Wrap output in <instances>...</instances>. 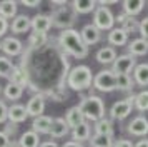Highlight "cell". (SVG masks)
Returning a JSON list of instances; mask_svg holds the SVG:
<instances>
[{
  "mask_svg": "<svg viewBox=\"0 0 148 147\" xmlns=\"http://www.w3.org/2000/svg\"><path fill=\"white\" fill-rule=\"evenodd\" d=\"M135 147H148V139H140L135 144Z\"/></svg>",
  "mask_w": 148,
  "mask_h": 147,
  "instance_id": "47",
  "label": "cell"
},
{
  "mask_svg": "<svg viewBox=\"0 0 148 147\" xmlns=\"http://www.w3.org/2000/svg\"><path fill=\"white\" fill-rule=\"evenodd\" d=\"M50 17H52V24H53V27L62 28V30L73 28L75 22H77V13H75V10L72 8V5L53 7V12H52Z\"/></svg>",
  "mask_w": 148,
  "mask_h": 147,
  "instance_id": "5",
  "label": "cell"
},
{
  "mask_svg": "<svg viewBox=\"0 0 148 147\" xmlns=\"http://www.w3.org/2000/svg\"><path fill=\"white\" fill-rule=\"evenodd\" d=\"M17 3L15 0H2L0 2V17L3 19H12V17H17Z\"/></svg>",
  "mask_w": 148,
  "mask_h": 147,
  "instance_id": "30",
  "label": "cell"
},
{
  "mask_svg": "<svg viewBox=\"0 0 148 147\" xmlns=\"http://www.w3.org/2000/svg\"><path fill=\"white\" fill-rule=\"evenodd\" d=\"M113 147H135V144L130 139H118L115 140Z\"/></svg>",
  "mask_w": 148,
  "mask_h": 147,
  "instance_id": "40",
  "label": "cell"
},
{
  "mask_svg": "<svg viewBox=\"0 0 148 147\" xmlns=\"http://www.w3.org/2000/svg\"><path fill=\"white\" fill-rule=\"evenodd\" d=\"M0 50L5 53V57H18L23 53L25 47H23V42L17 37H5L0 42Z\"/></svg>",
  "mask_w": 148,
  "mask_h": 147,
  "instance_id": "10",
  "label": "cell"
},
{
  "mask_svg": "<svg viewBox=\"0 0 148 147\" xmlns=\"http://www.w3.org/2000/svg\"><path fill=\"white\" fill-rule=\"evenodd\" d=\"M93 89L100 92H113L116 90V75L110 69L108 70H100L93 79Z\"/></svg>",
  "mask_w": 148,
  "mask_h": 147,
  "instance_id": "8",
  "label": "cell"
},
{
  "mask_svg": "<svg viewBox=\"0 0 148 147\" xmlns=\"http://www.w3.org/2000/svg\"><path fill=\"white\" fill-rule=\"evenodd\" d=\"M48 42H50L48 33H40V32H30L28 40H27V44L32 47H42L45 44H48Z\"/></svg>",
  "mask_w": 148,
  "mask_h": 147,
  "instance_id": "35",
  "label": "cell"
},
{
  "mask_svg": "<svg viewBox=\"0 0 148 147\" xmlns=\"http://www.w3.org/2000/svg\"><path fill=\"white\" fill-rule=\"evenodd\" d=\"M127 130H128V134L133 135V137H143V135H147L148 134V119L145 115L135 117V119H132L128 122Z\"/></svg>",
  "mask_w": 148,
  "mask_h": 147,
  "instance_id": "11",
  "label": "cell"
},
{
  "mask_svg": "<svg viewBox=\"0 0 148 147\" xmlns=\"http://www.w3.org/2000/svg\"><path fill=\"white\" fill-rule=\"evenodd\" d=\"M115 22H116V17H115L112 10L108 8V7H103V5H98L97 7V10L93 12V24L98 30H112L115 28Z\"/></svg>",
  "mask_w": 148,
  "mask_h": 147,
  "instance_id": "6",
  "label": "cell"
},
{
  "mask_svg": "<svg viewBox=\"0 0 148 147\" xmlns=\"http://www.w3.org/2000/svg\"><path fill=\"white\" fill-rule=\"evenodd\" d=\"M40 147H60L55 140H45V142H42Z\"/></svg>",
  "mask_w": 148,
  "mask_h": 147,
  "instance_id": "46",
  "label": "cell"
},
{
  "mask_svg": "<svg viewBox=\"0 0 148 147\" xmlns=\"http://www.w3.org/2000/svg\"><path fill=\"white\" fill-rule=\"evenodd\" d=\"M138 32L141 33V39L148 40V17L140 20V28H138Z\"/></svg>",
  "mask_w": 148,
  "mask_h": 147,
  "instance_id": "39",
  "label": "cell"
},
{
  "mask_svg": "<svg viewBox=\"0 0 148 147\" xmlns=\"http://www.w3.org/2000/svg\"><path fill=\"white\" fill-rule=\"evenodd\" d=\"M133 99L135 95H128L127 99H121V100H116L113 105L110 107V119L112 120H125L132 114V110L135 109L133 105Z\"/></svg>",
  "mask_w": 148,
  "mask_h": 147,
  "instance_id": "7",
  "label": "cell"
},
{
  "mask_svg": "<svg viewBox=\"0 0 148 147\" xmlns=\"http://www.w3.org/2000/svg\"><path fill=\"white\" fill-rule=\"evenodd\" d=\"M80 110L85 115V120L87 122H98V120L105 119V114H107V109H105V102L101 97L98 95H87L83 97L82 102L78 104Z\"/></svg>",
  "mask_w": 148,
  "mask_h": 147,
  "instance_id": "4",
  "label": "cell"
},
{
  "mask_svg": "<svg viewBox=\"0 0 148 147\" xmlns=\"http://www.w3.org/2000/svg\"><path fill=\"white\" fill-rule=\"evenodd\" d=\"M18 65L27 74L28 90L42 94L53 102H65L68 99L67 77L72 67L57 39H50L42 47L27 45Z\"/></svg>",
  "mask_w": 148,
  "mask_h": 147,
  "instance_id": "1",
  "label": "cell"
},
{
  "mask_svg": "<svg viewBox=\"0 0 148 147\" xmlns=\"http://www.w3.org/2000/svg\"><path fill=\"white\" fill-rule=\"evenodd\" d=\"M95 75L92 74V69L87 65L72 67V70L67 77V87L75 92H83L93 85Z\"/></svg>",
  "mask_w": 148,
  "mask_h": 147,
  "instance_id": "3",
  "label": "cell"
},
{
  "mask_svg": "<svg viewBox=\"0 0 148 147\" xmlns=\"http://www.w3.org/2000/svg\"><path fill=\"white\" fill-rule=\"evenodd\" d=\"M133 105L138 112H147L148 110V90H141V92L135 94Z\"/></svg>",
  "mask_w": 148,
  "mask_h": 147,
  "instance_id": "36",
  "label": "cell"
},
{
  "mask_svg": "<svg viewBox=\"0 0 148 147\" xmlns=\"http://www.w3.org/2000/svg\"><path fill=\"white\" fill-rule=\"evenodd\" d=\"M14 67L15 65L12 64V60L8 59V57L0 55V77H2V79H10Z\"/></svg>",
  "mask_w": 148,
  "mask_h": 147,
  "instance_id": "37",
  "label": "cell"
},
{
  "mask_svg": "<svg viewBox=\"0 0 148 147\" xmlns=\"http://www.w3.org/2000/svg\"><path fill=\"white\" fill-rule=\"evenodd\" d=\"M136 85L132 75H127V74H120L116 75V90H121V92H132L133 87Z\"/></svg>",
  "mask_w": 148,
  "mask_h": 147,
  "instance_id": "32",
  "label": "cell"
},
{
  "mask_svg": "<svg viewBox=\"0 0 148 147\" xmlns=\"http://www.w3.org/2000/svg\"><path fill=\"white\" fill-rule=\"evenodd\" d=\"M20 3H23L25 7H38L42 2L40 0H22Z\"/></svg>",
  "mask_w": 148,
  "mask_h": 147,
  "instance_id": "44",
  "label": "cell"
},
{
  "mask_svg": "<svg viewBox=\"0 0 148 147\" xmlns=\"http://www.w3.org/2000/svg\"><path fill=\"white\" fill-rule=\"evenodd\" d=\"M128 53L133 55V57H141V55L148 53V40L141 39V37L132 40L128 44Z\"/></svg>",
  "mask_w": 148,
  "mask_h": 147,
  "instance_id": "26",
  "label": "cell"
},
{
  "mask_svg": "<svg viewBox=\"0 0 148 147\" xmlns=\"http://www.w3.org/2000/svg\"><path fill=\"white\" fill-rule=\"evenodd\" d=\"M107 40L110 44V47H123L128 44V33L121 27H115V28H112L108 32Z\"/></svg>",
  "mask_w": 148,
  "mask_h": 147,
  "instance_id": "15",
  "label": "cell"
},
{
  "mask_svg": "<svg viewBox=\"0 0 148 147\" xmlns=\"http://www.w3.org/2000/svg\"><path fill=\"white\" fill-rule=\"evenodd\" d=\"M10 82L12 84H17V85L23 87V89H28V79H27V74L23 72V69L20 65H15L14 70H12V75H10Z\"/></svg>",
  "mask_w": 148,
  "mask_h": 147,
  "instance_id": "31",
  "label": "cell"
},
{
  "mask_svg": "<svg viewBox=\"0 0 148 147\" xmlns=\"http://www.w3.org/2000/svg\"><path fill=\"white\" fill-rule=\"evenodd\" d=\"M70 132H72V129L68 127L65 117H57V119H53V124H52V129H50L48 135L53 137V139H60V137L68 135Z\"/></svg>",
  "mask_w": 148,
  "mask_h": 147,
  "instance_id": "17",
  "label": "cell"
},
{
  "mask_svg": "<svg viewBox=\"0 0 148 147\" xmlns=\"http://www.w3.org/2000/svg\"><path fill=\"white\" fill-rule=\"evenodd\" d=\"M18 144L20 147H40V137H38V134L34 132V130H27V132H23L20 135V139H18Z\"/></svg>",
  "mask_w": 148,
  "mask_h": 147,
  "instance_id": "29",
  "label": "cell"
},
{
  "mask_svg": "<svg viewBox=\"0 0 148 147\" xmlns=\"http://www.w3.org/2000/svg\"><path fill=\"white\" fill-rule=\"evenodd\" d=\"M53 27L52 17L47 13H37L32 19V32H40V33H48V30Z\"/></svg>",
  "mask_w": 148,
  "mask_h": 147,
  "instance_id": "14",
  "label": "cell"
},
{
  "mask_svg": "<svg viewBox=\"0 0 148 147\" xmlns=\"http://www.w3.org/2000/svg\"><path fill=\"white\" fill-rule=\"evenodd\" d=\"M2 92H3V90H2V87H0V94H2Z\"/></svg>",
  "mask_w": 148,
  "mask_h": 147,
  "instance_id": "49",
  "label": "cell"
},
{
  "mask_svg": "<svg viewBox=\"0 0 148 147\" xmlns=\"http://www.w3.org/2000/svg\"><path fill=\"white\" fill-rule=\"evenodd\" d=\"M5 147H20V144H18V140H10Z\"/></svg>",
  "mask_w": 148,
  "mask_h": 147,
  "instance_id": "48",
  "label": "cell"
},
{
  "mask_svg": "<svg viewBox=\"0 0 148 147\" xmlns=\"http://www.w3.org/2000/svg\"><path fill=\"white\" fill-rule=\"evenodd\" d=\"M133 80L136 85L147 87L148 85V64H138L133 70Z\"/></svg>",
  "mask_w": 148,
  "mask_h": 147,
  "instance_id": "27",
  "label": "cell"
},
{
  "mask_svg": "<svg viewBox=\"0 0 148 147\" xmlns=\"http://www.w3.org/2000/svg\"><path fill=\"white\" fill-rule=\"evenodd\" d=\"M23 90H25L23 87L17 85V84H12V82H8L7 85H5V89H3V95H5V99L15 102V100H18L22 97Z\"/></svg>",
  "mask_w": 148,
  "mask_h": 147,
  "instance_id": "33",
  "label": "cell"
},
{
  "mask_svg": "<svg viewBox=\"0 0 148 147\" xmlns=\"http://www.w3.org/2000/svg\"><path fill=\"white\" fill-rule=\"evenodd\" d=\"M28 117L27 107L22 105V104H14V105L8 107V122L12 124H20V122H25Z\"/></svg>",
  "mask_w": 148,
  "mask_h": 147,
  "instance_id": "18",
  "label": "cell"
},
{
  "mask_svg": "<svg viewBox=\"0 0 148 147\" xmlns=\"http://www.w3.org/2000/svg\"><path fill=\"white\" fill-rule=\"evenodd\" d=\"M65 120H67V124L70 129H75V127H78L80 124L85 122V115L83 112L80 110V107L75 105V107H70L65 114Z\"/></svg>",
  "mask_w": 148,
  "mask_h": 147,
  "instance_id": "21",
  "label": "cell"
},
{
  "mask_svg": "<svg viewBox=\"0 0 148 147\" xmlns=\"http://www.w3.org/2000/svg\"><path fill=\"white\" fill-rule=\"evenodd\" d=\"M62 147H85L83 144H80V142H75V140H67L65 144Z\"/></svg>",
  "mask_w": 148,
  "mask_h": 147,
  "instance_id": "45",
  "label": "cell"
},
{
  "mask_svg": "<svg viewBox=\"0 0 148 147\" xmlns=\"http://www.w3.org/2000/svg\"><path fill=\"white\" fill-rule=\"evenodd\" d=\"M70 5H72V8L75 10L77 15H85V13L95 12L98 3L93 2V0H73V2H70Z\"/></svg>",
  "mask_w": 148,
  "mask_h": 147,
  "instance_id": "23",
  "label": "cell"
},
{
  "mask_svg": "<svg viewBox=\"0 0 148 147\" xmlns=\"http://www.w3.org/2000/svg\"><path fill=\"white\" fill-rule=\"evenodd\" d=\"M12 32L14 33H25L32 28V19H28L27 15H17L12 20Z\"/></svg>",
  "mask_w": 148,
  "mask_h": 147,
  "instance_id": "25",
  "label": "cell"
},
{
  "mask_svg": "<svg viewBox=\"0 0 148 147\" xmlns=\"http://www.w3.org/2000/svg\"><path fill=\"white\" fill-rule=\"evenodd\" d=\"M52 124H53V119L50 115H40V117L32 120V130L37 132L38 135L40 134H50Z\"/></svg>",
  "mask_w": 148,
  "mask_h": 147,
  "instance_id": "20",
  "label": "cell"
},
{
  "mask_svg": "<svg viewBox=\"0 0 148 147\" xmlns=\"http://www.w3.org/2000/svg\"><path fill=\"white\" fill-rule=\"evenodd\" d=\"M116 50H115V47H101L98 52L95 53V59L98 64H103V65H113V62L116 60Z\"/></svg>",
  "mask_w": 148,
  "mask_h": 147,
  "instance_id": "19",
  "label": "cell"
},
{
  "mask_svg": "<svg viewBox=\"0 0 148 147\" xmlns=\"http://www.w3.org/2000/svg\"><path fill=\"white\" fill-rule=\"evenodd\" d=\"M7 30H8V20L3 19V17H0V37H3Z\"/></svg>",
  "mask_w": 148,
  "mask_h": 147,
  "instance_id": "42",
  "label": "cell"
},
{
  "mask_svg": "<svg viewBox=\"0 0 148 147\" xmlns=\"http://www.w3.org/2000/svg\"><path fill=\"white\" fill-rule=\"evenodd\" d=\"M136 65H138V64H136V57L130 55V53H121V55L116 57V60L113 62V65H112L110 70H112L115 75H120V74L130 75V74H133Z\"/></svg>",
  "mask_w": 148,
  "mask_h": 147,
  "instance_id": "9",
  "label": "cell"
},
{
  "mask_svg": "<svg viewBox=\"0 0 148 147\" xmlns=\"http://www.w3.org/2000/svg\"><path fill=\"white\" fill-rule=\"evenodd\" d=\"M93 134H97V135H110V137H113V134H115L113 120L105 117V119L95 122L93 124Z\"/></svg>",
  "mask_w": 148,
  "mask_h": 147,
  "instance_id": "24",
  "label": "cell"
},
{
  "mask_svg": "<svg viewBox=\"0 0 148 147\" xmlns=\"http://www.w3.org/2000/svg\"><path fill=\"white\" fill-rule=\"evenodd\" d=\"M80 35H82V40L87 47H92L95 44H98L101 39V32L93 25V24H87L83 25V28L80 30Z\"/></svg>",
  "mask_w": 148,
  "mask_h": 147,
  "instance_id": "13",
  "label": "cell"
},
{
  "mask_svg": "<svg viewBox=\"0 0 148 147\" xmlns=\"http://www.w3.org/2000/svg\"><path fill=\"white\" fill-rule=\"evenodd\" d=\"M8 120V105L5 100H0V124H5Z\"/></svg>",
  "mask_w": 148,
  "mask_h": 147,
  "instance_id": "38",
  "label": "cell"
},
{
  "mask_svg": "<svg viewBox=\"0 0 148 147\" xmlns=\"http://www.w3.org/2000/svg\"><path fill=\"white\" fill-rule=\"evenodd\" d=\"M72 140H75V142H80V144H83V142H88V140L92 139V126H90V122H83V124H80L78 127H75V129H72Z\"/></svg>",
  "mask_w": 148,
  "mask_h": 147,
  "instance_id": "16",
  "label": "cell"
},
{
  "mask_svg": "<svg viewBox=\"0 0 148 147\" xmlns=\"http://www.w3.org/2000/svg\"><path fill=\"white\" fill-rule=\"evenodd\" d=\"M88 144H90V147H113L115 140L110 135H97V134H93L92 139L88 140Z\"/></svg>",
  "mask_w": 148,
  "mask_h": 147,
  "instance_id": "34",
  "label": "cell"
},
{
  "mask_svg": "<svg viewBox=\"0 0 148 147\" xmlns=\"http://www.w3.org/2000/svg\"><path fill=\"white\" fill-rule=\"evenodd\" d=\"M3 132L7 134L8 137H12V135H15L17 134V124H5V129H3Z\"/></svg>",
  "mask_w": 148,
  "mask_h": 147,
  "instance_id": "41",
  "label": "cell"
},
{
  "mask_svg": "<svg viewBox=\"0 0 148 147\" xmlns=\"http://www.w3.org/2000/svg\"><path fill=\"white\" fill-rule=\"evenodd\" d=\"M121 5H123V13H127L128 17H135V15L141 13L145 2L143 0H125V2H121Z\"/></svg>",
  "mask_w": 148,
  "mask_h": 147,
  "instance_id": "28",
  "label": "cell"
},
{
  "mask_svg": "<svg viewBox=\"0 0 148 147\" xmlns=\"http://www.w3.org/2000/svg\"><path fill=\"white\" fill-rule=\"evenodd\" d=\"M116 24H120V27L130 35L132 32H136L140 28V22L135 17H128L127 13H118L116 15Z\"/></svg>",
  "mask_w": 148,
  "mask_h": 147,
  "instance_id": "22",
  "label": "cell"
},
{
  "mask_svg": "<svg viewBox=\"0 0 148 147\" xmlns=\"http://www.w3.org/2000/svg\"><path fill=\"white\" fill-rule=\"evenodd\" d=\"M57 42L63 52L73 57V59H85L88 57L90 47H87L82 40V35L78 30L75 28H68V30H62L57 37Z\"/></svg>",
  "mask_w": 148,
  "mask_h": 147,
  "instance_id": "2",
  "label": "cell"
},
{
  "mask_svg": "<svg viewBox=\"0 0 148 147\" xmlns=\"http://www.w3.org/2000/svg\"><path fill=\"white\" fill-rule=\"evenodd\" d=\"M25 107H27L28 115L34 117V119H37V117L43 115V110H45V97H43L42 94H34V95L28 99Z\"/></svg>",
  "mask_w": 148,
  "mask_h": 147,
  "instance_id": "12",
  "label": "cell"
},
{
  "mask_svg": "<svg viewBox=\"0 0 148 147\" xmlns=\"http://www.w3.org/2000/svg\"><path fill=\"white\" fill-rule=\"evenodd\" d=\"M8 142H10V137H8L3 130H0V147H5Z\"/></svg>",
  "mask_w": 148,
  "mask_h": 147,
  "instance_id": "43",
  "label": "cell"
}]
</instances>
